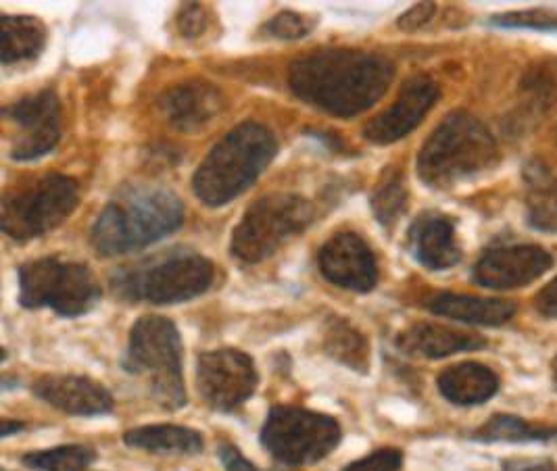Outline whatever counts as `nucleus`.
<instances>
[{"label": "nucleus", "mask_w": 557, "mask_h": 471, "mask_svg": "<svg viewBox=\"0 0 557 471\" xmlns=\"http://www.w3.org/2000/svg\"><path fill=\"white\" fill-rule=\"evenodd\" d=\"M401 468H404V450L379 448L349 463L343 471H401Z\"/></svg>", "instance_id": "7c9ffc66"}, {"label": "nucleus", "mask_w": 557, "mask_h": 471, "mask_svg": "<svg viewBox=\"0 0 557 471\" xmlns=\"http://www.w3.org/2000/svg\"><path fill=\"white\" fill-rule=\"evenodd\" d=\"M79 202V184L63 174H45L7 190L0 207L2 232L27 243L40 238L63 224Z\"/></svg>", "instance_id": "6e6552de"}, {"label": "nucleus", "mask_w": 557, "mask_h": 471, "mask_svg": "<svg viewBox=\"0 0 557 471\" xmlns=\"http://www.w3.org/2000/svg\"><path fill=\"white\" fill-rule=\"evenodd\" d=\"M502 471H557V466L552 459H507Z\"/></svg>", "instance_id": "c9c22d12"}, {"label": "nucleus", "mask_w": 557, "mask_h": 471, "mask_svg": "<svg viewBox=\"0 0 557 471\" xmlns=\"http://www.w3.org/2000/svg\"><path fill=\"white\" fill-rule=\"evenodd\" d=\"M315 27V22L307 15L295 13V11H282L274 20H270L265 25V32L280 40H301L311 29Z\"/></svg>", "instance_id": "c85d7f7f"}, {"label": "nucleus", "mask_w": 557, "mask_h": 471, "mask_svg": "<svg viewBox=\"0 0 557 471\" xmlns=\"http://www.w3.org/2000/svg\"><path fill=\"white\" fill-rule=\"evenodd\" d=\"M184 202L165 186L136 184L120 190L92 225L90 243L102 257L151 247L184 224Z\"/></svg>", "instance_id": "f03ea898"}, {"label": "nucleus", "mask_w": 557, "mask_h": 471, "mask_svg": "<svg viewBox=\"0 0 557 471\" xmlns=\"http://www.w3.org/2000/svg\"><path fill=\"white\" fill-rule=\"evenodd\" d=\"M315 209L299 195L274 193L255 200L232 232L230 252L245 265H257L276 255L290 238L304 234Z\"/></svg>", "instance_id": "0eeeda50"}, {"label": "nucleus", "mask_w": 557, "mask_h": 471, "mask_svg": "<svg viewBox=\"0 0 557 471\" xmlns=\"http://www.w3.org/2000/svg\"><path fill=\"white\" fill-rule=\"evenodd\" d=\"M4 117L17 129L11 140V159L15 161H36L61 140V102L49 88L7 107Z\"/></svg>", "instance_id": "f8f14e48"}, {"label": "nucleus", "mask_w": 557, "mask_h": 471, "mask_svg": "<svg viewBox=\"0 0 557 471\" xmlns=\"http://www.w3.org/2000/svg\"><path fill=\"white\" fill-rule=\"evenodd\" d=\"M261 447L288 468L311 466L326 459L343 438L341 423L326 413L305 407L276 405L261 427Z\"/></svg>", "instance_id": "9d476101"}, {"label": "nucleus", "mask_w": 557, "mask_h": 471, "mask_svg": "<svg viewBox=\"0 0 557 471\" xmlns=\"http://www.w3.org/2000/svg\"><path fill=\"white\" fill-rule=\"evenodd\" d=\"M32 393L67 416L92 418V416H104L113 411L111 393L102 386L101 382L86 375H72V373L42 375L40 380L34 382Z\"/></svg>", "instance_id": "dca6fc26"}, {"label": "nucleus", "mask_w": 557, "mask_h": 471, "mask_svg": "<svg viewBox=\"0 0 557 471\" xmlns=\"http://www.w3.org/2000/svg\"><path fill=\"white\" fill-rule=\"evenodd\" d=\"M472 438L479 443H547L557 438V427L499 413L482 423Z\"/></svg>", "instance_id": "393cba45"}, {"label": "nucleus", "mask_w": 557, "mask_h": 471, "mask_svg": "<svg viewBox=\"0 0 557 471\" xmlns=\"http://www.w3.org/2000/svg\"><path fill=\"white\" fill-rule=\"evenodd\" d=\"M395 65L374 52L320 49L299 57L288 70V86L297 99L334 115L355 117L386 95Z\"/></svg>", "instance_id": "f257e3e1"}, {"label": "nucleus", "mask_w": 557, "mask_h": 471, "mask_svg": "<svg viewBox=\"0 0 557 471\" xmlns=\"http://www.w3.org/2000/svg\"><path fill=\"white\" fill-rule=\"evenodd\" d=\"M182 355L184 348L176 323L163 315H143L129 330L122 365L129 375L143 380L161 409L177 411L188 402Z\"/></svg>", "instance_id": "423d86ee"}, {"label": "nucleus", "mask_w": 557, "mask_h": 471, "mask_svg": "<svg viewBox=\"0 0 557 471\" xmlns=\"http://www.w3.org/2000/svg\"><path fill=\"white\" fill-rule=\"evenodd\" d=\"M320 272L330 284L354 290L370 293L379 284V263L368 243L354 232H341L332 236L318 255Z\"/></svg>", "instance_id": "4468645a"}, {"label": "nucleus", "mask_w": 557, "mask_h": 471, "mask_svg": "<svg viewBox=\"0 0 557 471\" xmlns=\"http://www.w3.org/2000/svg\"><path fill=\"white\" fill-rule=\"evenodd\" d=\"M24 427H26V423L13 422V420H2V423H0V436H2V438H9L11 434L22 432Z\"/></svg>", "instance_id": "e433bc0d"}, {"label": "nucleus", "mask_w": 557, "mask_h": 471, "mask_svg": "<svg viewBox=\"0 0 557 471\" xmlns=\"http://www.w3.org/2000/svg\"><path fill=\"white\" fill-rule=\"evenodd\" d=\"M47 42V27L26 15H2L0 20V54L4 65L36 59Z\"/></svg>", "instance_id": "5701e85b"}, {"label": "nucleus", "mask_w": 557, "mask_h": 471, "mask_svg": "<svg viewBox=\"0 0 557 471\" xmlns=\"http://www.w3.org/2000/svg\"><path fill=\"white\" fill-rule=\"evenodd\" d=\"M165 120L180 132H199L215 120L224 107L222 92L203 79L172 86L159 99Z\"/></svg>", "instance_id": "f3484780"}, {"label": "nucleus", "mask_w": 557, "mask_h": 471, "mask_svg": "<svg viewBox=\"0 0 557 471\" xmlns=\"http://www.w3.org/2000/svg\"><path fill=\"white\" fill-rule=\"evenodd\" d=\"M97 459V453L84 445L36 450L22 457L24 466L34 471H86Z\"/></svg>", "instance_id": "cd10ccee"}, {"label": "nucleus", "mask_w": 557, "mask_h": 471, "mask_svg": "<svg viewBox=\"0 0 557 471\" xmlns=\"http://www.w3.org/2000/svg\"><path fill=\"white\" fill-rule=\"evenodd\" d=\"M176 24L182 36L199 38L209 25V13L201 2H186L177 11Z\"/></svg>", "instance_id": "2f4dec72"}, {"label": "nucleus", "mask_w": 557, "mask_h": 471, "mask_svg": "<svg viewBox=\"0 0 557 471\" xmlns=\"http://www.w3.org/2000/svg\"><path fill=\"white\" fill-rule=\"evenodd\" d=\"M17 277L24 309H52L61 318H79L102 297L101 284L88 265L59 257L24 263Z\"/></svg>", "instance_id": "1a4fd4ad"}, {"label": "nucleus", "mask_w": 557, "mask_h": 471, "mask_svg": "<svg viewBox=\"0 0 557 471\" xmlns=\"http://www.w3.org/2000/svg\"><path fill=\"white\" fill-rule=\"evenodd\" d=\"M436 384L441 395L459 407L482 405L488 398L495 397L499 391L497 373L474 361L447 368L445 372H441Z\"/></svg>", "instance_id": "412c9836"}, {"label": "nucleus", "mask_w": 557, "mask_h": 471, "mask_svg": "<svg viewBox=\"0 0 557 471\" xmlns=\"http://www.w3.org/2000/svg\"><path fill=\"white\" fill-rule=\"evenodd\" d=\"M529 224L541 232H557V179L541 165L529 170Z\"/></svg>", "instance_id": "bb28decb"}, {"label": "nucleus", "mask_w": 557, "mask_h": 471, "mask_svg": "<svg viewBox=\"0 0 557 471\" xmlns=\"http://www.w3.org/2000/svg\"><path fill=\"white\" fill-rule=\"evenodd\" d=\"M215 268L197 250L172 248L111 275V288L129 302L176 305L201 297L213 284Z\"/></svg>", "instance_id": "39448f33"}, {"label": "nucleus", "mask_w": 557, "mask_h": 471, "mask_svg": "<svg viewBox=\"0 0 557 471\" xmlns=\"http://www.w3.org/2000/svg\"><path fill=\"white\" fill-rule=\"evenodd\" d=\"M438 97L441 90L434 79L424 75L411 77L397 100L363 127V138L379 147L406 138L409 132L422 124Z\"/></svg>", "instance_id": "ddd939ff"}, {"label": "nucleus", "mask_w": 557, "mask_h": 471, "mask_svg": "<svg viewBox=\"0 0 557 471\" xmlns=\"http://www.w3.org/2000/svg\"><path fill=\"white\" fill-rule=\"evenodd\" d=\"M409 193H407L406 177L397 168H388L382 172L381 179L370 197L372 211L382 227H393L407 211Z\"/></svg>", "instance_id": "a878e982"}, {"label": "nucleus", "mask_w": 557, "mask_h": 471, "mask_svg": "<svg viewBox=\"0 0 557 471\" xmlns=\"http://www.w3.org/2000/svg\"><path fill=\"white\" fill-rule=\"evenodd\" d=\"M491 24L499 27H529V29H557V15L545 9L516 11L504 13L491 20Z\"/></svg>", "instance_id": "c756f323"}, {"label": "nucleus", "mask_w": 557, "mask_h": 471, "mask_svg": "<svg viewBox=\"0 0 557 471\" xmlns=\"http://www.w3.org/2000/svg\"><path fill=\"white\" fill-rule=\"evenodd\" d=\"M429 311L441 318L472 325L497 327L516 315V305L504 298L468 297L456 293H441L429 298Z\"/></svg>", "instance_id": "aec40b11"}, {"label": "nucleus", "mask_w": 557, "mask_h": 471, "mask_svg": "<svg viewBox=\"0 0 557 471\" xmlns=\"http://www.w3.org/2000/svg\"><path fill=\"white\" fill-rule=\"evenodd\" d=\"M276 154L278 142L265 125H236L197 168L193 190L209 207L228 204L253 186Z\"/></svg>", "instance_id": "7ed1b4c3"}, {"label": "nucleus", "mask_w": 557, "mask_h": 471, "mask_svg": "<svg viewBox=\"0 0 557 471\" xmlns=\"http://www.w3.org/2000/svg\"><path fill=\"white\" fill-rule=\"evenodd\" d=\"M499 161L497 142L481 120L466 111L449 113L418 154L420 179L434 190L454 188L484 174Z\"/></svg>", "instance_id": "20e7f679"}, {"label": "nucleus", "mask_w": 557, "mask_h": 471, "mask_svg": "<svg viewBox=\"0 0 557 471\" xmlns=\"http://www.w3.org/2000/svg\"><path fill=\"white\" fill-rule=\"evenodd\" d=\"M127 447L140 448L157 455H197L205 448L203 434L174 423L143 425L124 434Z\"/></svg>", "instance_id": "4be33fe9"}, {"label": "nucleus", "mask_w": 557, "mask_h": 471, "mask_svg": "<svg viewBox=\"0 0 557 471\" xmlns=\"http://www.w3.org/2000/svg\"><path fill=\"white\" fill-rule=\"evenodd\" d=\"M395 345L407 357L445 359L457 352L481 350L486 347V340L479 334L438 323H413L397 336Z\"/></svg>", "instance_id": "6ab92c4d"}, {"label": "nucleus", "mask_w": 557, "mask_h": 471, "mask_svg": "<svg viewBox=\"0 0 557 471\" xmlns=\"http://www.w3.org/2000/svg\"><path fill=\"white\" fill-rule=\"evenodd\" d=\"M434 11H436V4H434V2L413 4V7L407 11L406 15L399 17V27L407 29V32L418 29V27H422V25L431 22Z\"/></svg>", "instance_id": "473e14b6"}, {"label": "nucleus", "mask_w": 557, "mask_h": 471, "mask_svg": "<svg viewBox=\"0 0 557 471\" xmlns=\"http://www.w3.org/2000/svg\"><path fill=\"white\" fill-rule=\"evenodd\" d=\"M552 265H554L552 255L541 247H529V245L497 247L482 255L472 275H474V282L484 288L507 290V288H520L531 284Z\"/></svg>", "instance_id": "2eb2a0df"}, {"label": "nucleus", "mask_w": 557, "mask_h": 471, "mask_svg": "<svg viewBox=\"0 0 557 471\" xmlns=\"http://www.w3.org/2000/svg\"><path fill=\"white\" fill-rule=\"evenodd\" d=\"M552 373H554V384L557 386V357L554 359V363H552Z\"/></svg>", "instance_id": "4c0bfd02"}, {"label": "nucleus", "mask_w": 557, "mask_h": 471, "mask_svg": "<svg viewBox=\"0 0 557 471\" xmlns=\"http://www.w3.org/2000/svg\"><path fill=\"white\" fill-rule=\"evenodd\" d=\"M324 350L349 370L366 373L370 370V343L354 323L332 318L324 330Z\"/></svg>", "instance_id": "b1692460"}, {"label": "nucleus", "mask_w": 557, "mask_h": 471, "mask_svg": "<svg viewBox=\"0 0 557 471\" xmlns=\"http://www.w3.org/2000/svg\"><path fill=\"white\" fill-rule=\"evenodd\" d=\"M259 384L255 361L238 348L207 350L197 359V391L213 411H234Z\"/></svg>", "instance_id": "9b49d317"}, {"label": "nucleus", "mask_w": 557, "mask_h": 471, "mask_svg": "<svg viewBox=\"0 0 557 471\" xmlns=\"http://www.w3.org/2000/svg\"><path fill=\"white\" fill-rule=\"evenodd\" d=\"M407 240L416 261L432 272L451 270L461 261L456 224L441 213H422L409 227Z\"/></svg>", "instance_id": "a211bd4d"}, {"label": "nucleus", "mask_w": 557, "mask_h": 471, "mask_svg": "<svg viewBox=\"0 0 557 471\" xmlns=\"http://www.w3.org/2000/svg\"><path fill=\"white\" fill-rule=\"evenodd\" d=\"M218 453H220V461H222V466L226 468V471H261L257 466H253L238 448L234 447V445H222Z\"/></svg>", "instance_id": "72a5a7b5"}, {"label": "nucleus", "mask_w": 557, "mask_h": 471, "mask_svg": "<svg viewBox=\"0 0 557 471\" xmlns=\"http://www.w3.org/2000/svg\"><path fill=\"white\" fill-rule=\"evenodd\" d=\"M534 307L536 311L547 318V320H556L557 318V277H554L539 295L534 298Z\"/></svg>", "instance_id": "f704fd0d"}]
</instances>
